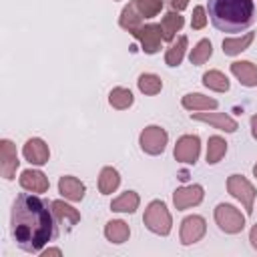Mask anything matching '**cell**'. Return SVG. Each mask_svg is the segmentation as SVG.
Listing matches in <instances>:
<instances>
[{
  "label": "cell",
  "mask_w": 257,
  "mask_h": 257,
  "mask_svg": "<svg viewBox=\"0 0 257 257\" xmlns=\"http://www.w3.org/2000/svg\"><path fill=\"white\" fill-rule=\"evenodd\" d=\"M203 201V187L201 185H189V187H181L175 191L173 195V203L179 211H185L193 205H199Z\"/></svg>",
  "instance_id": "8fae6325"
},
{
  "label": "cell",
  "mask_w": 257,
  "mask_h": 257,
  "mask_svg": "<svg viewBox=\"0 0 257 257\" xmlns=\"http://www.w3.org/2000/svg\"><path fill=\"white\" fill-rule=\"evenodd\" d=\"M209 18L221 32H243L255 22L253 0H209Z\"/></svg>",
  "instance_id": "7a4b0ae2"
},
{
  "label": "cell",
  "mask_w": 257,
  "mask_h": 257,
  "mask_svg": "<svg viewBox=\"0 0 257 257\" xmlns=\"http://www.w3.org/2000/svg\"><path fill=\"white\" fill-rule=\"evenodd\" d=\"M167 139H169V135H167L165 128H161L157 124H151L141 133L139 145L147 155H161L167 147Z\"/></svg>",
  "instance_id": "8992f818"
},
{
  "label": "cell",
  "mask_w": 257,
  "mask_h": 257,
  "mask_svg": "<svg viewBox=\"0 0 257 257\" xmlns=\"http://www.w3.org/2000/svg\"><path fill=\"white\" fill-rule=\"evenodd\" d=\"M42 255H44V257H48V255H60V249H48V251H44Z\"/></svg>",
  "instance_id": "d590c367"
},
{
  "label": "cell",
  "mask_w": 257,
  "mask_h": 257,
  "mask_svg": "<svg viewBox=\"0 0 257 257\" xmlns=\"http://www.w3.org/2000/svg\"><path fill=\"white\" fill-rule=\"evenodd\" d=\"M50 207H52V213H54V217H56L58 223L64 221V225L72 227V225H76V223L80 221V213H78L74 207L66 205L64 201H52Z\"/></svg>",
  "instance_id": "e0dca14e"
},
{
  "label": "cell",
  "mask_w": 257,
  "mask_h": 257,
  "mask_svg": "<svg viewBox=\"0 0 257 257\" xmlns=\"http://www.w3.org/2000/svg\"><path fill=\"white\" fill-rule=\"evenodd\" d=\"M141 20H143V16L139 14L137 6L131 2V4H126V6L122 8L120 18H118V24H120V28H124V30H128V32H135L139 26H143Z\"/></svg>",
  "instance_id": "7402d4cb"
},
{
  "label": "cell",
  "mask_w": 257,
  "mask_h": 257,
  "mask_svg": "<svg viewBox=\"0 0 257 257\" xmlns=\"http://www.w3.org/2000/svg\"><path fill=\"white\" fill-rule=\"evenodd\" d=\"M104 235H106V239H108L110 243H124V241L128 239L131 231H128V225H126L124 221L114 219V221H108V223H106Z\"/></svg>",
  "instance_id": "44dd1931"
},
{
  "label": "cell",
  "mask_w": 257,
  "mask_h": 257,
  "mask_svg": "<svg viewBox=\"0 0 257 257\" xmlns=\"http://www.w3.org/2000/svg\"><path fill=\"white\" fill-rule=\"evenodd\" d=\"M139 207V195L135 191H124L120 197H116L110 203V209L116 213H133Z\"/></svg>",
  "instance_id": "cb8c5ba5"
},
{
  "label": "cell",
  "mask_w": 257,
  "mask_h": 257,
  "mask_svg": "<svg viewBox=\"0 0 257 257\" xmlns=\"http://www.w3.org/2000/svg\"><path fill=\"white\" fill-rule=\"evenodd\" d=\"M205 24H207L205 8H203V6H195L193 18H191V28H193V30H201V28H205Z\"/></svg>",
  "instance_id": "1f68e13d"
},
{
  "label": "cell",
  "mask_w": 257,
  "mask_h": 257,
  "mask_svg": "<svg viewBox=\"0 0 257 257\" xmlns=\"http://www.w3.org/2000/svg\"><path fill=\"white\" fill-rule=\"evenodd\" d=\"M161 88H163V80L157 76V74H149V72H145V74H141L139 76V90L143 92V94H157V92H161Z\"/></svg>",
  "instance_id": "f546056e"
},
{
  "label": "cell",
  "mask_w": 257,
  "mask_h": 257,
  "mask_svg": "<svg viewBox=\"0 0 257 257\" xmlns=\"http://www.w3.org/2000/svg\"><path fill=\"white\" fill-rule=\"evenodd\" d=\"M193 118H195V120H201V122H209V124H213L215 128L225 131V133H235V131L239 128L237 120L231 118V116L225 114V112H193Z\"/></svg>",
  "instance_id": "7c38bea8"
},
{
  "label": "cell",
  "mask_w": 257,
  "mask_h": 257,
  "mask_svg": "<svg viewBox=\"0 0 257 257\" xmlns=\"http://www.w3.org/2000/svg\"><path fill=\"white\" fill-rule=\"evenodd\" d=\"M145 225L149 231L157 233V235H169L171 233V215L167 211V205L163 201H153L149 203L145 217H143Z\"/></svg>",
  "instance_id": "3957f363"
},
{
  "label": "cell",
  "mask_w": 257,
  "mask_h": 257,
  "mask_svg": "<svg viewBox=\"0 0 257 257\" xmlns=\"http://www.w3.org/2000/svg\"><path fill=\"white\" fill-rule=\"evenodd\" d=\"M22 155H24V159L30 165H44V163H48V157H50L48 145L42 139H30V141H26V145L22 149Z\"/></svg>",
  "instance_id": "4fadbf2b"
},
{
  "label": "cell",
  "mask_w": 257,
  "mask_h": 257,
  "mask_svg": "<svg viewBox=\"0 0 257 257\" xmlns=\"http://www.w3.org/2000/svg\"><path fill=\"white\" fill-rule=\"evenodd\" d=\"M185 48H187V36H179L177 42H173L167 52H165V62L169 66H179L183 56H185Z\"/></svg>",
  "instance_id": "d4e9b609"
},
{
  "label": "cell",
  "mask_w": 257,
  "mask_h": 257,
  "mask_svg": "<svg viewBox=\"0 0 257 257\" xmlns=\"http://www.w3.org/2000/svg\"><path fill=\"white\" fill-rule=\"evenodd\" d=\"M215 221L221 231L231 233V235L243 231V227H245V217L241 215V211L227 203H221L215 207Z\"/></svg>",
  "instance_id": "277c9868"
},
{
  "label": "cell",
  "mask_w": 257,
  "mask_h": 257,
  "mask_svg": "<svg viewBox=\"0 0 257 257\" xmlns=\"http://www.w3.org/2000/svg\"><path fill=\"white\" fill-rule=\"evenodd\" d=\"M118 183H120V177H118V171H116V169L104 167V169L100 171V175H98V191H100L102 195L114 193L116 187H118Z\"/></svg>",
  "instance_id": "ffe728a7"
},
{
  "label": "cell",
  "mask_w": 257,
  "mask_h": 257,
  "mask_svg": "<svg viewBox=\"0 0 257 257\" xmlns=\"http://www.w3.org/2000/svg\"><path fill=\"white\" fill-rule=\"evenodd\" d=\"M227 191L235 199H239L247 213H253V201H255V189L243 175H231L227 179Z\"/></svg>",
  "instance_id": "5b68a950"
},
{
  "label": "cell",
  "mask_w": 257,
  "mask_h": 257,
  "mask_svg": "<svg viewBox=\"0 0 257 257\" xmlns=\"http://www.w3.org/2000/svg\"><path fill=\"white\" fill-rule=\"evenodd\" d=\"M225 151H227V143L225 139L221 137H209V143H207V163L209 165H215L219 163L223 157H225Z\"/></svg>",
  "instance_id": "484cf974"
},
{
  "label": "cell",
  "mask_w": 257,
  "mask_h": 257,
  "mask_svg": "<svg viewBox=\"0 0 257 257\" xmlns=\"http://www.w3.org/2000/svg\"><path fill=\"white\" fill-rule=\"evenodd\" d=\"M133 4L137 6L139 14L145 18H153L161 12L163 8V0H133Z\"/></svg>",
  "instance_id": "4dcf8cb0"
},
{
  "label": "cell",
  "mask_w": 257,
  "mask_h": 257,
  "mask_svg": "<svg viewBox=\"0 0 257 257\" xmlns=\"http://www.w3.org/2000/svg\"><path fill=\"white\" fill-rule=\"evenodd\" d=\"M58 191L64 199L68 201H82L84 197V185L76 179V177H70V175H64L60 177L58 181Z\"/></svg>",
  "instance_id": "2e32d148"
},
{
  "label": "cell",
  "mask_w": 257,
  "mask_h": 257,
  "mask_svg": "<svg viewBox=\"0 0 257 257\" xmlns=\"http://www.w3.org/2000/svg\"><path fill=\"white\" fill-rule=\"evenodd\" d=\"M108 102H110L112 108H116V110H124V108H128V106L133 104V92H131L128 88L116 86V88L110 90V94H108Z\"/></svg>",
  "instance_id": "4316f807"
},
{
  "label": "cell",
  "mask_w": 257,
  "mask_h": 257,
  "mask_svg": "<svg viewBox=\"0 0 257 257\" xmlns=\"http://www.w3.org/2000/svg\"><path fill=\"white\" fill-rule=\"evenodd\" d=\"M231 72L243 86H257V66L249 60H237L231 64Z\"/></svg>",
  "instance_id": "9a60e30c"
},
{
  "label": "cell",
  "mask_w": 257,
  "mask_h": 257,
  "mask_svg": "<svg viewBox=\"0 0 257 257\" xmlns=\"http://www.w3.org/2000/svg\"><path fill=\"white\" fill-rule=\"evenodd\" d=\"M181 102L187 110H209V108L213 110V108H217V100L211 96H205L201 92H189L183 96Z\"/></svg>",
  "instance_id": "ac0fdd59"
},
{
  "label": "cell",
  "mask_w": 257,
  "mask_h": 257,
  "mask_svg": "<svg viewBox=\"0 0 257 257\" xmlns=\"http://www.w3.org/2000/svg\"><path fill=\"white\" fill-rule=\"evenodd\" d=\"M211 54H213V44L207 40V38H203V40H199L197 42V46L191 50V64H195V66H201V64H205L209 58H211Z\"/></svg>",
  "instance_id": "f1b7e54d"
},
{
  "label": "cell",
  "mask_w": 257,
  "mask_h": 257,
  "mask_svg": "<svg viewBox=\"0 0 257 257\" xmlns=\"http://www.w3.org/2000/svg\"><path fill=\"white\" fill-rule=\"evenodd\" d=\"M249 241H251V245L257 249V225L251 229V233H249Z\"/></svg>",
  "instance_id": "836d02e7"
},
{
  "label": "cell",
  "mask_w": 257,
  "mask_h": 257,
  "mask_svg": "<svg viewBox=\"0 0 257 257\" xmlns=\"http://www.w3.org/2000/svg\"><path fill=\"white\" fill-rule=\"evenodd\" d=\"M169 6L173 10H177V12H181V10H185L189 6V0H169Z\"/></svg>",
  "instance_id": "d6a6232c"
},
{
  "label": "cell",
  "mask_w": 257,
  "mask_h": 257,
  "mask_svg": "<svg viewBox=\"0 0 257 257\" xmlns=\"http://www.w3.org/2000/svg\"><path fill=\"white\" fill-rule=\"evenodd\" d=\"M20 187L30 191V193H46L48 191V179L40 171H22L20 175Z\"/></svg>",
  "instance_id": "5bb4252c"
},
{
  "label": "cell",
  "mask_w": 257,
  "mask_h": 257,
  "mask_svg": "<svg viewBox=\"0 0 257 257\" xmlns=\"http://www.w3.org/2000/svg\"><path fill=\"white\" fill-rule=\"evenodd\" d=\"M201 153V143L197 135H185L175 145V159L185 165H195Z\"/></svg>",
  "instance_id": "ba28073f"
},
{
  "label": "cell",
  "mask_w": 257,
  "mask_h": 257,
  "mask_svg": "<svg viewBox=\"0 0 257 257\" xmlns=\"http://www.w3.org/2000/svg\"><path fill=\"white\" fill-rule=\"evenodd\" d=\"M253 38H255L253 32H247V34H243L241 38H225V40H223V54L235 56V54L243 52L245 48H249V44L253 42Z\"/></svg>",
  "instance_id": "603a6c76"
},
{
  "label": "cell",
  "mask_w": 257,
  "mask_h": 257,
  "mask_svg": "<svg viewBox=\"0 0 257 257\" xmlns=\"http://www.w3.org/2000/svg\"><path fill=\"white\" fill-rule=\"evenodd\" d=\"M203 84L211 90H217V92H225L229 90V80L227 76L221 72V70H209L203 74Z\"/></svg>",
  "instance_id": "83f0119b"
},
{
  "label": "cell",
  "mask_w": 257,
  "mask_h": 257,
  "mask_svg": "<svg viewBox=\"0 0 257 257\" xmlns=\"http://www.w3.org/2000/svg\"><path fill=\"white\" fill-rule=\"evenodd\" d=\"M18 163L20 161H18V155H16V147L8 139H4L0 143V173H2V177L6 181L14 179L16 169H18Z\"/></svg>",
  "instance_id": "30bf717a"
},
{
  "label": "cell",
  "mask_w": 257,
  "mask_h": 257,
  "mask_svg": "<svg viewBox=\"0 0 257 257\" xmlns=\"http://www.w3.org/2000/svg\"><path fill=\"white\" fill-rule=\"evenodd\" d=\"M253 175H255V177H257V165H255V167H253Z\"/></svg>",
  "instance_id": "8d00e7d4"
},
{
  "label": "cell",
  "mask_w": 257,
  "mask_h": 257,
  "mask_svg": "<svg viewBox=\"0 0 257 257\" xmlns=\"http://www.w3.org/2000/svg\"><path fill=\"white\" fill-rule=\"evenodd\" d=\"M205 231H207V223H205L203 217H199V215L185 217L183 223H181V243L183 245H193V243L201 241Z\"/></svg>",
  "instance_id": "9c48e42d"
},
{
  "label": "cell",
  "mask_w": 257,
  "mask_h": 257,
  "mask_svg": "<svg viewBox=\"0 0 257 257\" xmlns=\"http://www.w3.org/2000/svg\"><path fill=\"white\" fill-rule=\"evenodd\" d=\"M251 135L257 139V114L251 116Z\"/></svg>",
  "instance_id": "e575fe53"
},
{
  "label": "cell",
  "mask_w": 257,
  "mask_h": 257,
  "mask_svg": "<svg viewBox=\"0 0 257 257\" xmlns=\"http://www.w3.org/2000/svg\"><path fill=\"white\" fill-rule=\"evenodd\" d=\"M12 237L26 253H38L48 241L56 237V217L48 203L36 195L20 193L10 213Z\"/></svg>",
  "instance_id": "6da1fadb"
},
{
  "label": "cell",
  "mask_w": 257,
  "mask_h": 257,
  "mask_svg": "<svg viewBox=\"0 0 257 257\" xmlns=\"http://www.w3.org/2000/svg\"><path fill=\"white\" fill-rule=\"evenodd\" d=\"M183 24H185V20H183V16H181L177 10L167 12V14L163 16V20H161L163 40H173V38H175V34L183 28Z\"/></svg>",
  "instance_id": "d6986e66"
},
{
  "label": "cell",
  "mask_w": 257,
  "mask_h": 257,
  "mask_svg": "<svg viewBox=\"0 0 257 257\" xmlns=\"http://www.w3.org/2000/svg\"><path fill=\"white\" fill-rule=\"evenodd\" d=\"M143 46V52L147 54H155L161 50V40H163V30L161 24H145L139 26L135 32H131Z\"/></svg>",
  "instance_id": "52a82bcc"
}]
</instances>
